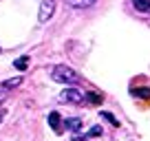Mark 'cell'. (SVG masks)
Returning a JSON list of instances; mask_svg holds the SVG:
<instances>
[{"mask_svg":"<svg viewBox=\"0 0 150 141\" xmlns=\"http://www.w3.org/2000/svg\"><path fill=\"white\" fill-rule=\"evenodd\" d=\"M102 119H106V121H110L112 126H119V121H117V119H115V115L106 113V110H102Z\"/></svg>","mask_w":150,"mask_h":141,"instance_id":"obj_11","label":"cell"},{"mask_svg":"<svg viewBox=\"0 0 150 141\" xmlns=\"http://www.w3.org/2000/svg\"><path fill=\"white\" fill-rule=\"evenodd\" d=\"M7 93H9V90H7V88H2V90H0V104L5 102V97H7Z\"/></svg>","mask_w":150,"mask_h":141,"instance_id":"obj_14","label":"cell"},{"mask_svg":"<svg viewBox=\"0 0 150 141\" xmlns=\"http://www.w3.org/2000/svg\"><path fill=\"white\" fill-rule=\"evenodd\" d=\"M148 13H150V11H148Z\"/></svg>","mask_w":150,"mask_h":141,"instance_id":"obj_18","label":"cell"},{"mask_svg":"<svg viewBox=\"0 0 150 141\" xmlns=\"http://www.w3.org/2000/svg\"><path fill=\"white\" fill-rule=\"evenodd\" d=\"M53 11H55V2H53V0H42L40 11H38V20H40V24H47L49 18L53 16Z\"/></svg>","mask_w":150,"mask_h":141,"instance_id":"obj_3","label":"cell"},{"mask_svg":"<svg viewBox=\"0 0 150 141\" xmlns=\"http://www.w3.org/2000/svg\"><path fill=\"white\" fill-rule=\"evenodd\" d=\"M86 139H88V137H77V135L73 137V141H86Z\"/></svg>","mask_w":150,"mask_h":141,"instance_id":"obj_15","label":"cell"},{"mask_svg":"<svg viewBox=\"0 0 150 141\" xmlns=\"http://www.w3.org/2000/svg\"><path fill=\"white\" fill-rule=\"evenodd\" d=\"M13 66L18 70H27V66H29V55H22V57H18V60L13 62Z\"/></svg>","mask_w":150,"mask_h":141,"instance_id":"obj_8","label":"cell"},{"mask_svg":"<svg viewBox=\"0 0 150 141\" xmlns=\"http://www.w3.org/2000/svg\"><path fill=\"white\" fill-rule=\"evenodd\" d=\"M73 9H88V7H93L97 0H66Z\"/></svg>","mask_w":150,"mask_h":141,"instance_id":"obj_5","label":"cell"},{"mask_svg":"<svg viewBox=\"0 0 150 141\" xmlns=\"http://www.w3.org/2000/svg\"><path fill=\"white\" fill-rule=\"evenodd\" d=\"M86 99L91 104H102V95H97V93H86Z\"/></svg>","mask_w":150,"mask_h":141,"instance_id":"obj_12","label":"cell"},{"mask_svg":"<svg viewBox=\"0 0 150 141\" xmlns=\"http://www.w3.org/2000/svg\"><path fill=\"white\" fill-rule=\"evenodd\" d=\"M130 95H132V97L148 99V97H150V88H148V86H141V88H132V90H130Z\"/></svg>","mask_w":150,"mask_h":141,"instance_id":"obj_7","label":"cell"},{"mask_svg":"<svg viewBox=\"0 0 150 141\" xmlns=\"http://www.w3.org/2000/svg\"><path fill=\"white\" fill-rule=\"evenodd\" d=\"M2 117H5V110H0V121H2Z\"/></svg>","mask_w":150,"mask_h":141,"instance_id":"obj_16","label":"cell"},{"mask_svg":"<svg viewBox=\"0 0 150 141\" xmlns=\"http://www.w3.org/2000/svg\"><path fill=\"white\" fill-rule=\"evenodd\" d=\"M60 99L62 102H69V104H75V106H80V104H84L86 95L82 93L80 88H64L60 93Z\"/></svg>","mask_w":150,"mask_h":141,"instance_id":"obj_2","label":"cell"},{"mask_svg":"<svg viewBox=\"0 0 150 141\" xmlns=\"http://www.w3.org/2000/svg\"><path fill=\"white\" fill-rule=\"evenodd\" d=\"M99 135H102V128H99V126H93L88 130V137H99Z\"/></svg>","mask_w":150,"mask_h":141,"instance_id":"obj_13","label":"cell"},{"mask_svg":"<svg viewBox=\"0 0 150 141\" xmlns=\"http://www.w3.org/2000/svg\"><path fill=\"white\" fill-rule=\"evenodd\" d=\"M0 51H2V49H0Z\"/></svg>","mask_w":150,"mask_h":141,"instance_id":"obj_17","label":"cell"},{"mask_svg":"<svg viewBox=\"0 0 150 141\" xmlns=\"http://www.w3.org/2000/svg\"><path fill=\"white\" fill-rule=\"evenodd\" d=\"M137 11H150V0H132Z\"/></svg>","mask_w":150,"mask_h":141,"instance_id":"obj_9","label":"cell"},{"mask_svg":"<svg viewBox=\"0 0 150 141\" xmlns=\"http://www.w3.org/2000/svg\"><path fill=\"white\" fill-rule=\"evenodd\" d=\"M49 126H51L55 132H62V117H60V113L53 110V113L49 115Z\"/></svg>","mask_w":150,"mask_h":141,"instance_id":"obj_4","label":"cell"},{"mask_svg":"<svg viewBox=\"0 0 150 141\" xmlns=\"http://www.w3.org/2000/svg\"><path fill=\"white\" fill-rule=\"evenodd\" d=\"M20 84H22V77H11V80H7L5 84H2V88L11 90V88H16V86H20Z\"/></svg>","mask_w":150,"mask_h":141,"instance_id":"obj_10","label":"cell"},{"mask_svg":"<svg viewBox=\"0 0 150 141\" xmlns=\"http://www.w3.org/2000/svg\"><path fill=\"white\" fill-rule=\"evenodd\" d=\"M51 80L53 82H60V84H77L80 82V75H77V70H73L71 66L66 64H60L51 70Z\"/></svg>","mask_w":150,"mask_h":141,"instance_id":"obj_1","label":"cell"},{"mask_svg":"<svg viewBox=\"0 0 150 141\" xmlns=\"http://www.w3.org/2000/svg\"><path fill=\"white\" fill-rule=\"evenodd\" d=\"M66 128L69 130H73V132H80L82 130V119H77V117H71V119H66Z\"/></svg>","mask_w":150,"mask_h":141,"instance_id":"obj_6","label":"cell"}]
</instances>
